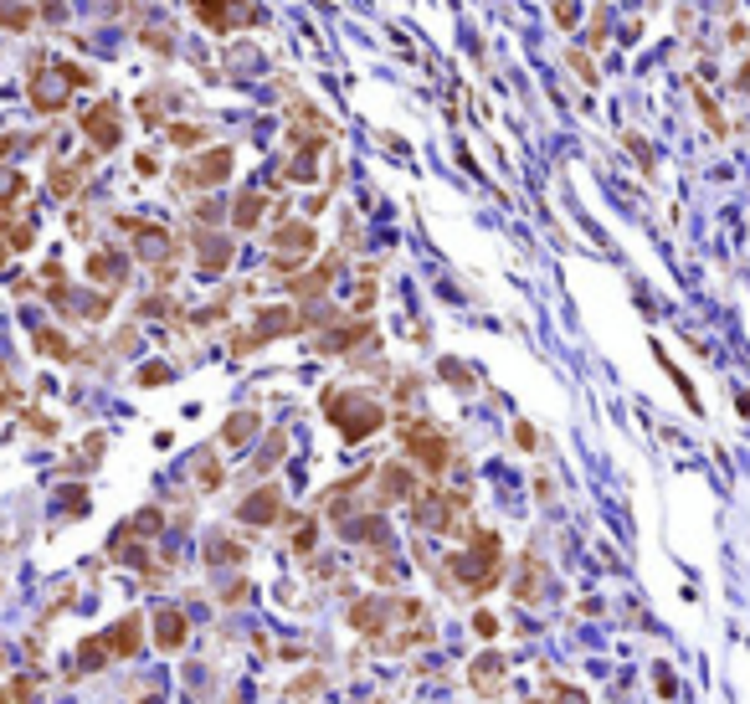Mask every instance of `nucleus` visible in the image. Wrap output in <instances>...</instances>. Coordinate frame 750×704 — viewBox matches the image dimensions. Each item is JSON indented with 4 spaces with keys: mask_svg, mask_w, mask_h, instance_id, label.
<instances>
[{
    "mask_svg": "<svg viewBox=\"0 0 750 704\" xmlns=\"http://www.w3.org/2000/svg\"><path fill=\"white\" fill-rule=\"evenodd\" d=\"M324 412H329V422H335L345 437H370L375 427H381V406L370 396H329L324 401Z\"/></svg>",
    "mask_w": 750,
    "mask_h": 704,
    "instance_id": "nucleus-1",
    "label": "nucleus"
},
{
    "mask_svg": "<svg viewBox=\"0 0 750 704\" xmlns=\"http://www.w3.org/2000/svg\"><path fill=\"white\" fill-rule=\"evenodd\" d=\"M694 88V103H699V119H704V128L715 134V139H730V119H725V109H719L715 98H709V88H704V78H694L688 82Z\"/></svg>",
    "mask_w": 750,
    "mask_h": 704,
    "instance_id": "nucleus-2",
    "label": "nucleus"
},
{
    "mask_svg": "<svg viewBox=\"0 0 750 704\" xmlns=\"http://www.w3.org/2000/svg\"><path fill=\"white\" fill-rule=\"evenodd\" d=\"M82 128L93 134L98 149H113V145H119V113H113V103H103V109H93V113H82Z\"/></svg>",
    "mask_w": 750,
    "mask_h": 704,
    "instance_id": "nucleus-3",
    "label": "nucleus"
},
{
    "mask_svg": "<svg viewBox=\"0 0 750 704\" xmlns=\"http://www.w3.org/2000/svg\"><path fill=\"white\" fill-rule=\"evenodd\" d=\"M406 448H412V452H416V458H422V463H427V468H432V473H437V468H442V463H447V448H442V437H432V433H427V427H416V433H412V437H406Z\"/></svg>",
    "mask_w": 750,
    "mask_h": 704,
    "instance_id": "nucleus-4",
    "label": "nucleus"
},
{
    "mask_svg": "<svg viewBox=\"0 0 750 704\" xmlns=\"http://www.w3.org/2000/svg\"><path fill=\"white\" fill-rule=\"evenodd\" d=\"M226 170H232V149H211L206 160L191 165V180H201V186H216V180H226Z\"/></svg>",
    "mask_w": 750,
    "mask_h": 704,
    "instance_id": "nucleus-5",
    "label": "nucleus"
},
{
    "mask_svg": "<svg viewBox=\"0 0 750 704\" xmlns=\"http://www.w3.org/2000/svg\"><path fill=\"white\" fill-rule=\"evenodd\" d=\"M278 504H283V499H278V489H262V494H252V499H247V504H242V514H247L252 525H268Z\"/></svg>",
    "mask_w": 750,
    "mask_h": 704,
    "instance_id": "nucleus-6",
    "label": "nucleus"
},
{
    "mask_svg": "<svg viewBox=\"0 0 750 704\" xmlns=\"http://www.w3.org/2000/svg\"><path fill=\"white\" fill-rule=\"evenodd\" d=\"M155 633H160L165 648H180V642H185V617H180V612H165L160 623H155Z\"/></svg>",
    "mask_w": 750,
    "mask_h": 704,
    "instance_id": "nucleus-7",
    "label": "nucleus"
},
{
    "mask_svg": "<svg viewBox=\"0 0 750 704\" xmlns=\"http://www.w3.org/2000/svg\"><path fill=\"white\" fill-rule=\"evenodd\" d=\"M134 633H139V617H124L109 633V653H134Z\"/></svg>",
    "mask_w": 750,
    "mask_h": 704,
    "instance_id": "nucleus-8",
    "label": "nucleus"
},
{
    "mask_svg": "<svg viewBox=\"0 0 750 704\" xmlns=\"http://www.w3.org/2000/svg\"><path fill=\"white\" fill-rule=\"evenodd\" d=\"M257 433V416L247 412V416H232V422H226V442H232V448H237V442H247V437Z\"/></svg>",
    "mask_w": 750,
    "mask_h": 704,
    "instance_id": "nucleus-9",
    "label": "nucleus"
},
{
    "mask_svg": "<svg viewBox=\"0 0 750 704\" xmlns=\"http://www.w3.org/2000/svg\"><path fill=\"white\" fill-rule=\"evenodd\" d=\"M21 191H26V180L21 176H5V170H0V211H11L21 201Z\"/></svg>",
    "mask_w": 750,
    "mask_h": 704,
    "instance_id": "nucleus-10",
    "label": "nucleus"
},
{
    "mask_svg": "<svg viewBox=\"0 0 750 704\" xmlns=\"http://www.w3.org/2000/svg\"><path fill=\"white\" fill-rule=\"evenodd\" d=\"M257 216H262V195H247V201H237V226H252Z\"/></svg>",
    "mask_w": 750,
    "mask_h": 704,
    "instance_id": "nucleus-11",
    "label": "nucleus"
},
{
    "mask_svg": "<svg viewBox=\"0 0 750 704\" xmlns=\"http://www.w3.org/2000/svg\"><path fill=\"white\" fill-rule=\"evenodd\" d=\"M622 139H627V149L638 155V165H642V170L653 176V155H648V139H642V134H622Z\"/></svg>",
    "mask_w": 750,
    "mask_h": 704,
    "instance_id": "nucleus-12",
    "label": "nucleus"
},
{
    "mask_svg": "<svg viewBox=\"0 0 750 704\" xmlns=\"http://www.w3.org/2000/svg\"><path fill=\"white\" fill-rule=\"evenodd\" d=\"M571 67H575V78H581V82H591V88H596V78H602V72L591 67V57H586V52H571Z\"/></svg>",
    "mask_w": 750,
    "mask_h": 704,
    "instance_id": "nucleus-13",
    "label": "nucleus"
},
{
    "mask_svg": "<svg viewBox=\"0 0 750 704\" xmlns=\"http://www.w3.org/2000/svg\"><path fill=\"white\" fill-rule=\"evenodd\" d=\"M725 36H730V47L750 52V26H745V21H730V32H725Z\"/></svg>",
    "mask_w": 750,
    "mask_h": 704,
    "instance_id": "nucleus-14",
    "label": "nucleus"
},
{
    "mask_svg": "<svg viewBox=\"0 0 750 704\" xmlns=\"http://www.w3.org/2000/svg\"><path fill=\"white\" fill-rule=\"evenodd\" d=\"M591 47H602V42H607V11H596V16H591V36H586Z\"/></svg>",
    "mask_w": 750,
    "mask_h": 704,
    "instance_id": "nucleus-15",
    "label": "nucleus"
},
{
    "mask_svg": "<svg viewBox=\"0 0 750 704\" xmlns=\"http://www.w3.org/2000/svg\"><path fill=\"white\" fill-rule=\"evenodd\" d=\"M170 139H176V145H195V139H201V128H195V124H176V128H170Z\"/></svg>",
    "mask_w": 750,
    "mask_h": 704,
    "instance_id": "nucleus-16",
    "label": "nucleus"
},
{
    "mask_svg": "<svg viewBox=\"0 0 750 704\" xmlns=\"http://www.w3.org/2000/svg\"><path fill=\"white\" fill-rule=\"evenodd\" d=\"M735 88H740V93L750 98V52L740 57V67H735Z\"/></svg>",
    "mask_w": 750,
    "mask_h": 704,
    "instance_id": "nucleus-17",
    "label": "nucleus"
},
{
    "mask_svg": "<svg viewBox=\"0 0 750 704\" xmlns=\"http://www.w3.org/2000/svg\"><path fill=\"white\" fill-rule=\"evenodd\" d=\"M555 21L565 26V32L575 26V5H571V0H555Z\"/></svg>",
    "mask_w": 750,
    "mask_h": 704,
    "instance_id": "nucleus-18",
    "label": "nucleus"
},
{
    "mask_svg": "<svg viewBox=\"0 0 750 704\" xmlns=\"http://www.w3.org/2000/svg\"><path fill=\"white\" fill-rule=\"evenodd\" d=\"M514 437H519V448H535V427H525V422L514 427Z\"/></svg>",
    "mask_w": 750,
    "mask_h": 704,
    "instance_id": "nucleus-19",
    "label": "nucleus"
},
{
    "mask_svg": "<svg viewBox=\"0 0 750 704\" xmlns=\"http://www.w3.org/2000/svg\"><path fill=\"white\" fill-rule=\"evenodd\" d=\"M740 416H750V391H740Z\"/></svg>",
    "mask_w": 750,
    "mask_h": 704,
    "instance_id": "nucleus-20",
    "label": "nucleus"
}]
</instances>
